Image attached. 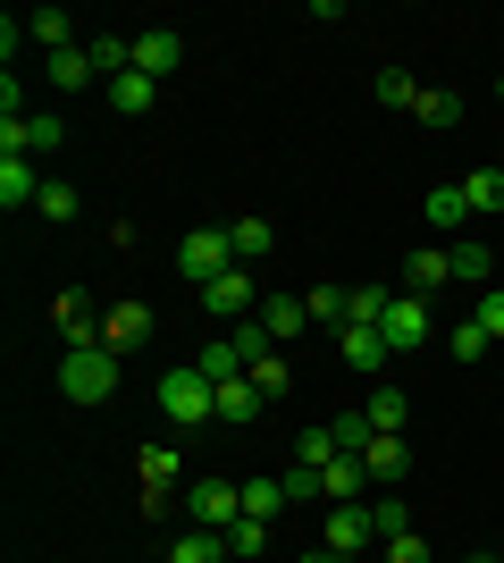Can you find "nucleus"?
I'll use <instances>...</instances> for the list:
<instances>
[{"label":"nucleus","instance_id":"1","mask_svg":"<svg viewBox=\"0 0 504 563\" xmlns=\"http://www.w3.org/2000/svg\"><path fill=\"white\" fill-rule=\"evenodd\" d=\"M59 396H68V404H110V396H119V353H110V345H68V362H59Z\"/></svg>","mask_w":504,"mask_h":563},{"label":"nucleus","instance_id":"2","mask_svg":"<svg viewBox=\"0 0 504 563\" xmlns=\"http://www.w3.org/2000/svg\"><path fill=\"white\" fill-rule=\"evenodd\" d=\"M160 412H168L177 429H202V421H219V387L193 371V362H177V371L160 378Z\"/></svg>","mask_w":504,"mask_h":563},{"label":"nucleus","instance_id":"3","mask_svg":"<svg viewBox=\"0 0 504 563\" xmlns=\"http://www.w3.org/2000/svg\"><path fill=\"white\" fill-rule=\"evenodd\" d=\"M177 269H186L193 286L227 278V269H236V235H227V228H186V235H177Z\"/></svg>","mask_w":504,"mask_h":563},{"label":"nucleus","instance_id":"4","mask_svg":"<svg viewBox=\"0 0 504 563\" xmlns=\"http://www.w3.org/2000/svg\"><path fill=\"white\" fill-rule=\"evenodd\" d=\"M379 336L395 345V362L404 353H421L437 336V311H429V295H387V311H379Z\"/></svg>","mask_w":504,"mask_h":563},{"label":"nucleus","instance_id":"5","mask_svg":"<svg viewBox=\"0 0 504 563\" xmlns=\"http://www.w3.org/2000/svg\"><path fill=\"white\" fill-rule=\"evenodd\" d=\"M244 521V479H193L186 488V530H236Z\"/></svg>","mask_w":504,"mask_h":563},{"label":"nucleus","instance_id":"6","mask_svg":"<svg viewBox=\"0 0 504 563\" xmlns=\"http://www.w3.org/2000/svg\"><path fill=\"white\" fill-rule=\"evenodd\" d=\"M186 463H177V446H144V521H160L168 505H186Z\"/></svg>","mask_w":504,"mask_h":563},{"label":"nucleus","instance_id":"7","mask_svg":"<svg viewBox=\"0 0 504 563\" xmlns=\"http://www.w3.org/2000/svg\"><path fill=\"white\" fill-rule=\"evenodd\" d=\"M202 311H211V320H253V311H261V286H253V269H227V278H211L202 286Z\"/></svg>","mask_w":504,"mask_h":563},{"label":"nucleus","instance_id":"8","mask_svg":"<svg viewBox=\"0 0 504 563\" xmlns=\"http://www.w3.org/2000/svg\"><path fill=\"white\" fill-rule=\"evenodd\" d=\"M177 59H186V34H177V25H144V34H135V68L144 76H177Z\"/></svg>","mask_w":504,"mask_h":563},{"label":"nucleus","instance_id":"9","mask_svg":"<svg viewBox=\"0 0 504 563\" xmlns=\"http://www.w3.org/2000/svg\"><path fill=\"white\" fill-rule=\"evenodd\" d=\"M370 539H379L370 505H336V514H328V539H320V547H336V555H361Z\"/></svg>","mask_w":504,"mask_h":563},{"label":"nucleus","instance_id":"10","mask_svg":"<svg viewBox=\"0 0 504 563\" xmlns=\"http://www.w3.org/2000/svg\"><path fill=\"white\" fill-rule=\"evenodd\" d=\"M135 336H152V303H110L101 311V345L110 353H126Z\"/></svg>","mask_w":504,"mask_h":563},{"label":"nucleus","instance_id":"11","mask_svg":"<svg viewBox=\"0 0 504 563\" xmlns=\"http://www.w3.org/2000/svg\"><path fill=\"white\" fill-rule=\"evenodd\" d=\"M101 93H110V110H119V118H144L152 101H160V76H144V68H126L119 85H101Z\"/></svg>","mask_w":504,"mask_h":563},{"label":"nucleus","instance_id":"12","mask_svg":"<svg viewBox=\"0 0 504 563\" xmlns=\"http://www.w3.org/2000/svg\"><path fill=\"white\" fill-rule=\"evenodd\" d=\"M51 320H59V336H68V345H101V311L85 303V295H59V303H51Z\"/></svg>","mask_w":504,"mask_h":563},{"label":"nucleus","instance_id":"13","mask_svg":"<svg viewBox=\"0 0 504 563\" xmlns=\"http://www.w3.org/2000/svg\"><path fill=\"white\" fill-rule=\"evenodd\" d=\"M336 345H345L354 371H387V362H395V345H387L379 329H361V320H354V329H336Z\"/></svg>","mask_w":504,"mask_h":563},{"label":"nucleus","instance_id":"14","mask_svg":"<svg viewBox=\"0 0 504 563\" xmlns=\"http://www.w3.org/2000/svg\"><path fill=\"white\" fill-rule=\"evenodd\" d=\"M51 85H59V93H93V85H101L93 51H85V43H76V51H51Z\"/></svg>","mask_w":504,"mask_h":563},{"label":"nucleus","instance_id":"15","mask_svg":"<svg viewBox=\"0 0 504 563\" xmlns=\"http://www.w3.org/2000/svg\"><path fill=\"white\" fill-rule=\"evenodd\" d=\"M361 421H370V438H404V421H412L404 387H379V396L361 404Z\"/></svg>","mask_w":504,"mask_h":563},{"label":"nucleus","instance_id":"16","mask_svg":"<svg viewBox=\"0 0 504 563\" xmlns=\"http://www.w3.org/2000/svg\"><path fill=\"white\" fill-rule=\"evenodd\" d=\"M361 488H370V471H361V454H336V463L320 471V496H336V505H361Z\"/></svg>","mask_w":504,"mask_h":563},{"label":"nucleus","instance_id":"17","mask_svg":"<svg viewBox=\"0 0 504 563\" xmlns=\"http://www.w3.org/2000/svg\"><path fill=\"white\" fill-rule=\"evenodd\" d=\"M446 278H455V261L437 253V244H421V253L404 261V295H437V286H446Z\"/></svg>","mask_w":504,"mask_h":563},{"label":"nucleus","instance_id":"18","mask_svg":"<svg viewBox=\"0 0 504 563\" xmlns=\"http://www.w3.org/2000/svg\"><path fill=\"white\" fill-rule=\"evenodd\" d=\"M261 329L278 336V345H294V336L312 329V303H294V295H269V303H261Z\"/></svg>","mask_w":504,"mask_h":563},{"label":"nucleus","instance_id":"19","mask_svg":"<svg viewBox=\"0 0 504 563\" xmlns=\"http://www.w3.org/2000/svg\"><path fill=\"white\" fill-rule=\"evenodd\" d=\"M25 202H43V177H34V161H0V211H25Z\"/></svg>","mask_w":504,"mask_h":563},{"label":"nucleus","instance_id":"20","mask_svg":"<svg viewBox=\"0 0 504 563\" xmlns=\"http://www.w3.org/2000/svg\"><path fill=\"white\" fill-rule=\"evenodd\" d=\"M361 471H370V488H395V479H404V438H370V446H361Z\"/></svg>","mask_w":504,"mask_h":563},{"label":"nucleus","instance_id":"21","mask_svg":"<svg viewBox=\"0 0 504 563\" xmlns=\"http://www.w3.org/2000/svg\"><path fill=\"white\" fill-rule=\"evenodd\" d=\"M85 51H93V68H101V85H119V76L135 68V34H93V43H85Z\"/></svg>","mask_w":504,"mask_h":563},{"label":"nucleus","instance_id":"22","mask_svg":"<svg viewBox=\"0 0 504 563\" xmlns=\"http://www.w3.org/2000/svg\"><path fill=\"white\" fill-rule=\"evenodd\" d=\"M462 202H471V219H496L504 211V168H471V177H462Z\"/></svg>","mask_w":504,"mask_h":563},{"label":"nucleus","instance_id":"23","mask_svg":"<svg viewBox=\"0 0 504 563\" xmlns=\"http://www.w3.org/2000/svg\"><path fill=\"white\" fill-rule=\"evenodd\" d=\"M227 555V530H177L168 539V563H219Z\"/></svg>","mask_w":504,"mask_h":563},{"label":"nucleus","instance_id":"24","mask_svg":"<svg viewBox=\"0 0 504 563\" xmlns=\"http://www.w3.org/2000/svg\"><path fill=\"white\" fill-rule=\"evenodd\" d=\"M261 404H269V396L253 387V378H227V387H219V421L244 429V421H261Z\"/></svg>","mask_w":504,"mask_h":563},{"label":"nucleus","instance_id":"25","mask_svg":"<svg viewBox=\"0 0 504 563\" xmlns=\"http://www.w3.org/2000/svg\"><path fill=\"white\" fill-rule=\"evenodd\" d=\"M193 371L211 378V387H227V378H244V353H236V345H227V336H211V345L193 353Z\"/></svg>","mask_w":504,"mask_h":563},{"label":"nucleus","instance_id":"26","mask_svg":"<svg viewBox=\"0 0 504 563\" xmlns=\"http://www.w3.org/2000/svg\"><path fill=\"white\" fill-rule=\"evenodd\" d=\"M227 235H236V261H244V269L278 253V228H269V219H236V228H227Z\"/></svg>","mask_w":504,"mask_h":563},{"label":"nucleus","instance_id":"27","mask_svg":"<svg viewBox=\"0 0 504 563\" xmlns=\"http://www.w3.org/2000/svg\"><path fill=\"white\" fill-rule=\"evenodd\" d=\"M303 303H312V320H328V329H354V286H312Z\"/></svg>","mask_w":504,"mask_h":563},{"label":"nucleus","instance_id":"28","mask_svg":"<svg viewBox=\"0 0 504 563\" xmlns=\"http://www.w3.org/2000/svg\"><path fill=\"white\" fill-rule=\"evenodd\" d=\"M25 34H34V43H51V51H76V18H68V9H34V18H25Z\"/></svg>","mask_w":504,"mask_h":563},{"label":"nucleus","instance_id":"29","mask_svg":"<svg viewBox=\"0 0 504 563\" xmlns=\"http://www.w3.org/2000/svg\"><path fill=\"white\" fill-rule=\"evenodd\" d=\"M370 521H379V547L412 539V505H404V496H370Z\"/></svg>","mask_w":504,"mask_h":563},{"label":"nucleus","instance_id":"30","mask_svg":"<svg viewBox=\"0 0 504 563\" xmlns=\"http://www.w3.org/2000/svg\"><path fill=\"white\" fill-rule=\"evenodd\" d=\"M227 345L244 353V371H253V362H269V353H278V336L261 329V311H253V320H236V329H227Z\"/></svg>","mask_w":504,"mask_h":563},{"label":"nucleus","instance_id":"31","mask_svg":"<svg viewBox=\"0 0 504 563\" xmlns=\"http://www.w3.org/2000/svg\"><path fill=\"white\" fill-rule=\"evenodd\" d=\"M446 261H455L462 286H488V244H480V235H455V244H446Z\"/></svg>","mask_w":504,"mask_h":563},{"label":"nucleus","instance_id":"32","mask_svg":"<svg viewBox=\"0 0 504 563\" xmlns=\"http://www.w3.org/2000/svg\"><path fill=\"white\" fill-rule=\"evenodd\" d=\"M244 514L278 521V514H287V479H244Z\"/></svg>","mask_w":504,"mask_h":563},{"label":"nucleus","instance_id":"33","mask_svg":"<svg viewBox=\"0 0 504 563\" xmlns=\"http://www.w3.org/2000/svg\"><path fill=\"white\" fill-rule=\"evenodd\" d=\"M421 211H429V228H462V219H471V202H462V186H429V202H421Z\"/></svg>","mask_w":504,"mask_h":563},{"label":"nucleus","instance_id":"34","mask_svg":"<svg viewBox=\"0 0 504 563\" xmlns=\"http://www.w3.org/2000/svg\"><path fill=\"white\" fill-rule=\"evenodd\" d=\"M244 378H253V387H261V396L278 404V396H287V387H294V371H287V345L269 353V362H253V371H244Z\"/></svg>","mask_w":504,"mask_h":563},{"label":"nucleus","instance_id":"35","mask_svg":"<svg viewBox=\"0 0 504 563\" xmlns=\"http://www.w3.org/2000/svg\"><path fill=\"white\" fill-rule=\"evenodd\" d=\"M370 93H379L387 110H421V85H412L404 68H379V85H370Z\"/></svg>","mask_w":504,"mask_h":563},{"label":"nucleus","instance_id":"36","mask_svg":"<svg viewBox=\"0 0 504 563\" xmlns=\"http://www.w3.org/2000/svg\"><path fill=\"white\" fill-rule=\"evenodd\" d=\"M421 126H437V135H446V126H462V93H421Z\"/></svg>","mask_w":504,"mask_h":563},{"label":"nucleus","instance_id":"37","mask_svg":"<svg viewBox=\"0 0 504 563\" xmlns=\"http://www.w3.org/2000/svg\"><path fill=\"white\" fill-rule=\"evenodd\" d=\"M261 547H269V521H253V514H244L236 530H227V555H261Z\"/></svg>","mask_w":504,"mask_h":563},{"label":"nucleus","instance_id":"38","mask_svg":"<svg viewBox=\"0 0 504 563\" xmlns=\"http://www.w3.org/2000/svg\"><path fill=\"white\" fill-rule=\"evenodd\" d=\"M43 219H76V186H59V177H43V202H34Z\"/></svg>","mask_w":504,"mask_h":563},{"label":"nucleus","instance_id":"39","mask_svg":"<svg viewBox=\"0 0 504 563\" xmlns=\"http://www.w3.org/2000/svg\"><path fill=\"white\" fill-rule=\"evenodd\" d=\"M446 345H455V353H462V362H480V353H488V345H496V336H488V329H480V320H462V329H455V336H446Z\"/></svg>","mask_w":504,"mask_h":563},{"label":"nucleus","instance_id":"40","mask_svg":"<svg viewBox=\"0 0 504 563\" xmlns=\"http://www.w3.org/2000/svg\"><path fill=\"white\" fill-rule=\"evenodd\" d=\"M471 320H480L488 336H504V286H488V295H480V311H471Z\"/></svg>","mask_w":504,"mask_h":563},{"label":"nucleus","instance_id":"41","mask_svg":"<svg viewBox=\"0 0 504 563\" xmlns=\"http://www.w3.org/2000/svg\"><path fill=\"white\" fill-rule=\"evenodd\" d=\"M387 563H429V547H421V539H395V547H387Z\"/></svg>","mask_w":504,"mask_h":563},{"label":"nucleus","instance_id":"42","mask_svg":"<svg viewBox=\"0 0 504 563\" xmlns=\"http://www.w3.org/2000/svg\"><path fill=\"white\" fill-rule=\"evenodd\" d=\"M303 563H345V555H336V547H312V555H303Z\"/></svg>","mask_w":504,"mask_h":563},{"label":"nucleus","instance_id":"43","mask_svg":"<svg viewBox=\"0 0 504 563\" xmlns=\"http://www.w3.org/2000/svg\"><path fill=\"white\" fill-rule=\"evenodd\" d=\"M496 101H504V76H496Z\"/></svg>","mask_w":504,"mask_h":563},{"label":"nucleus","instance_id":"44","mask_svg":"<svg viewBox=\"0 0 504 563\" xmlns=\"http://www.w3.org/2000/svg\"><path fill=\"white\" fill-rule=\"evenodd\" d=\"M471 563H496V555H471Z\"/></svg>","mask_w":504,"mask_h":563}]
</instances>
